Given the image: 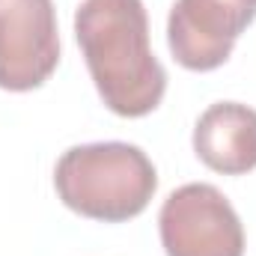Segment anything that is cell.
I'll return each mask as SVG.
<instances>
[{"label":"cell","instance_id":"cell-3","mask_svg":"<svg viewBox=\"0 0 256 256\" xmlns=\"http://www.w3.org/2000/svg\"><path fill=\"white\" fill-rule=\"evenodd\" d=\"M167 256H244V226L214 185L191 182L170 194L158 214Z\"/></svg>","mask_w":256,"mask_h":256},{"label":"cell","instance_id":"cell-5","mask_svg":"<svg viewBox=\"0 0 256 256\" xmlns=\"http://www.w3.org/2000/svg\"><path fill=\"white\" fill-rule=\"evenodd\" d=\"M256 18V0H176L167 18L170 45L191 63H226Z\"/></svg>","mask_w":256,"mask_h":256},{"label":"cell","instance_id":"cell-4","mask_svg":"<svg viewBox=\"0 0 256 256\" xmlns=\"http://www.w3.org/2000/svg\"><path fill=\"white\" fill-rule=\"evenodd\" d=\"M60 63L54 0H0V90H39Z\"/></svg>","mask_w":256,"mask_h":256},{"label":"cell","instance_id":"cell-2","mask_svg":"<svg viewBox=\"0 0 256 256\" xmlns=\"http://www.w3.org/2000/svg\"><path fill=\"white\" fill-rule=\"evenodd\" d=\"M54 188L74 214L122 224L146 212L158 188V173L140 146L120 140L84 143L60 155Z\"/></svg>","mask_w":256,"mask_h":256},{"label":"cell","instance_id":"cell-6","mask_svg":"<svg viewBox=\"0 0 256 256\" xmlns=\"http://www.w3.org/2000/svg\"><path fill=\"white\" fill-rule=\"evenodd\" d=\"M194 152L214 173H250L256 167V110L238 102L206 108L194 126Z\"/></svg>","mask_w":256,"mask_h":256},{"label":"cell","instance_id":"cell-1","mask_svg":"<svg viewBox=\"0 0 256 256\" xmlns=\"http://www.w3.org/2000/svg\"><path fill=\"white\" fill-rule=\"evenodd\" d=\"M74 39L108 110L137 120L161 104L167 72L152 54L143 0H84Z\"/></svg>","mask_w":256,"mask_h":256}]
</instances>
